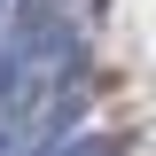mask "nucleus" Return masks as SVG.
<instances>
[{
	"mask_svg": "<svg viewBox=\"0 0 156 156\" xmlns=\"http://www.w3.org/2000/svg\"><path fill=\"white\" fill-rule=\"evenodd\" d=\"M55 156H117V140H94V133L86 140H55Z\"/></svg>",
	"mask_w": 156,
	"mask_h": 156,
	"instance_id": "obj_1",
	"label": "nucleus"
}]
</instances>
